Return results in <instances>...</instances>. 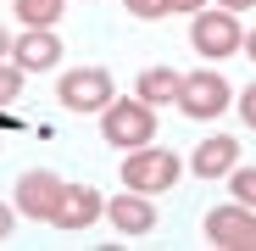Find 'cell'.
Listing matches in <instances>:
<instances>
[{
    "instance_id": "obj_1",
    "label": "cell",
    "mask_w": 256,
    "mask_h": 251,
    "mask_svg": "<svg viewBox=\"0 0 256 251\" xmlns=\"http://www.w3.org/2000/svg\"><path fill=\"white\" fill-rule=\"evenodd\" d=\"M190 45H195V56H206V62H228V56L245 45L240 12H228V6H200V12L190 17Z\"/></svg>"
},
{
    "instance_id": "obj_2",
    "label": "cell",
    "mask_w": 256,
    "mask_h": 251,
    "mask_svg": "<svg viewBox=\"0 0 256 251\" xmlns=\"http://www.w3.org/2000/svg\"><path fill=\"white\" fill-rule=\"evenodd\" d=\"M100 134H106V145L112 151H134V145H150L156 140V106L150 101H117L112 95V106H100Z\"/></svg>"
},
{
    "instance_id": "obj_3",
    "label": "cell",
    "mask_w": 256,
    "mask_h": 251,
    "mask_svg": "<svg viewBox=\"0 0 256 251\" xmlns=\"http://www.w3.org/2000/svg\"><path fill=\"white\" fill-rule=\"evenodd\" d=\"M178 173H184L178 156L162 151V145H134V151H122V184L140 190V195H162V190H173Z\"/></svg>"
},
{
    "instance_id": "obj_4",
    "label": "cell",
    "mask_w": 256,
    "mask_h": 251,
    "mask_svg": "<svg viewBox=\"0 0 256 251\" xmlns=\"http://www.w3.org/2000/svg\"><path fill=\"white\" fill-rule=\"evenodd\" d=\"M112 95H117V84H112V73L95 67V62L67 67V73L56 78V101H62L67 112H100V106H112Z\"/></svg>"
},
{
    "instance_id": "obj_5",
    "label": "cell",
    "mask_w": 256,
    "mask_h": 251,
    "mask_svg": "<svg viewBox=\"0 0 256 251\" xmlns=\"http://www.w3.org/2000/svg\"><path fill=\"white\" fill-rule=\"evenodd\" d=\"M234 106V90L218 67H200V73H184V90H178V112L195 117V123H212L218 112Z\"/></svg>"
},
{
    "instance_id": "obj_6",
    "label": "cell",
    "mask_w": 256,
    "mask_h": 251,
    "mask_svg": "<svg viewBox=\"0 0 256 251\" xmlns=\"http://www.w3.org/2000/svg\"><path fill=\"white\" fill-rule=\"evenodd\" d=\"M62 184L67 179H56L50 167H28V173L17 179V190H12V206L22 218H34V223H50L56 218V201H62Z\"/></svg>"
},
{
    "instance_id": "obj_7",
    "label": "cell",
    "mask_w": 256,
    "mask_h": 251,
    "mask_svg": "<svg viewBox=\"0 0 256 251\" xmlns=\"http://www.w3.org/2000/svg\"><path fill=\"white\" fill-rule=\"evenodd\" d=\"M206 240L218 251H256V212L240 206V201L212 206V212H206Z\"/></svg>"
},
{
    "instance_id": "obj_8",
    "label": "cell",
    "mask_w": 256,
    "mask_h": 251,
    "mask_svg": "<svg viewBox=\"0 0 256 251\" xmlns=\"http://www.w3.org/2000/svg\"><path fill=\"white\" fill-rule=\"evenodd\" d=\"M95 218H106V201H100V190L95 184H62V201H56V229H67V234H84Z\"/></svg>"
},
{
    "instance_id": "obj_9",
    "label": "cell",
    "mask_w": 256,
    "mask_h": 251,
    "mask_svg": "<svg viewBox=\"0 0 256 251\" xmlns=\"http://www.w3.org/2000/svg\"><path fill=\"white\" fill-rule=\"evenodd\" d=\"M106 218H112V229H117L122 240H140V234L156 229V206H150V195H140V190L122 184V195L106 201Z\"/></svg>"
},
{
    "instance_id": "obj_10",
    "label": "cell",
    "mask_w": 256,
    "mask_h": 251,
    "mask_svg": "<svg viewBox=\"0 0 256 251\" xmlns=\"http://www.w3.org/2000/svg\"><path fill=\"white\" fill-rule=\"evenodd\" d=\"M12 62H17L22 73H50V67L62 62V39H56V28H22V34L12 39Z\"/></svg>"
},
{
    "instance_id": "obj_11",
    "label": "cell",
    "mask_w": 256,
    "mask_h": 251,
    "mask_svg": "<svg viewBox=\"0 0 256 251\" xmlns=\"http://www.w3.org/2000/svg\"><path fill=\"white\" fill-rule=\"evenodd\" d=\"M190 167H195L200 179H228L234 167H240V140H234V134H212V140H200Z\"/></svg>"
},
{
    "instance_id": "obj_12",
    "label": "cell",
    "mask_w": 256,
    "mask_h": 251,
    "mask_svg": "<svg viewBox=\"0 0 256 251\" xmlns=\"http://www.w3.org/2000/svg\"><path fill=\"white\" fill-rule=\"evenodd\" d=\"M178 90H184V73H173V67H145L134 84V95L150 106H178Z\"/></svg>"
},
{
    "instance_id": "obj_13",
    "label": "cell",
    "mask_w": 256,
    "mask_h": 251,
    "mask_svg": "<svg viewBox=\"0 0 256 251\" xmlns=\"http://www.w3.org/2000/svg\"><path fill=\"white\" fill-rule=\"evenodd\" d=\"M67 12V0H12V17L22 28H56Z\"/></svg>"
},
{
    "instance_id": "obj_14",
    "label": "cell",
    "mask_w": 256,
    "mask_h": 251,
    "mask_svg": "<svg viewBox=\"0 0 256 251\" xmlns=\"http://www.w3.org/2000/svg\"><path fill=\"white\" fill-rule=\"evenodd\" d=\"M228 195L256 212V167H234V173H228Z\"/></svg>"
},
{
    "instance_id": "obj_15",
    "label": "cell",
    "mask_w": 256,
    "mask_h": 251,
    "mask_svg": "<svg viewBox=\"0 0 256 251\" xmlns=\"http://www.w3.org/2000/svg\"><path fill=\"white\" fill-rule=\"evenodd\" d=\"M22 78H28V73H22L17 62H0V106H12V101L22 95Z\"/></svg>"
},
{
    "instance_id": "obj_16",
    "label": "cell",
    "mask_w": 256,
    "mask_h": 251,
    "mask_svg": "<svg viewBox=\"0 0 256 251\" xmlns=\"http://www.w3.org/2000/svg\"><path fill=\"white\" fill-rule=\"evenodd\" d=\"M122 6H128V17H140V23L167 17V0H122Z\"/></svg>"
},
{
    "instance_id": "obj_17",
    "label": "cell",
    "mask_w": 256,
    "mask_h": 251,
    "mask_svg": "<svg viewBox=\"0 0 256 251\" xmlns=\"http://www.w3.org/2000/svg\"><path fill=\"white\" fill-rule=\"evenodd\" d=\"M234 101H240V117H245V129H256V84H245V90H240Z\"/></svg>"
},
{
    "instance_id": "obj_18",
    "label": "cell",
    "mask_w": 256,
    "mask_h": 251,
    "mask_svg": "<svg viewBox=\"0 0 256 251\" xmlns=\"http://www.w3.org/2000/svg\"><path fill=\"white\" fill-rule=\"evenodd\" d=\"M200 6H212V0H167V17H195Z\"/></svg>"
},
{
    "instance_id": "obj_19",
    "label": "cell",
    "mask_w": 256,
    "mask_h": 251,
    "mask_svg": "<svg viewBox=\"0 0 256 251\" xmlns=\"http://www.w3.org/2000/svg\"><path fill=\"white\" fill-rule=\"evenodd\" d=\"M12 223H17V206L0 201V240H12Z\"/></svg>"
},
{
    "instance_id": "obj_20",
    "label": "cell",
    "mask_w": 256,
    "mask_h": 251,
    "mask_svg": "<svg viewBox=\"0 0 256 251\" xmlns=\"http://www.w3.org/2000/svg\"><path fill=\"white\" fill-rule=\"evenodd\" d=\"M12 39H17L12 28H0V62H12Z\"/></svg>"
},
{
    "instance_id": "obj_21",
    "label": "cell",
    "mask_w": 256,
    "mask_h": 251,
    "mask_svg": "<svg viewBox=\"0 0 256 251\" xmlns=\"http://www.w3.org/2000/svg\"><path fill=\"white\" fill-rule=\"evenodd\" d=\"M218 6H228V12H250L256 0H218Z\"/></svg>"
},
{
    "instance_id": "obj_22",
    "label": "cell",
    "mask_w": 256,
    "mask_h": 251,
    "mask_svg": "<svg viewBox=\"0 0 256 251\" xmlns=\"http://www.w3.org/2000/svg\"><path fill=\"white\" fill-rule=\"evenodd\" d=\"M240 51H245V56H250V62H256V28H250V34H245V45H240Z\"/></svg>"
}]
</instances>
